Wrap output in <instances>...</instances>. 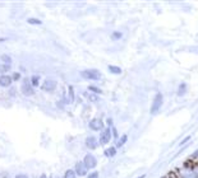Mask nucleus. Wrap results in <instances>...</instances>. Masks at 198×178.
Here are the masks:
<instances>
[{
  "mask_svg": "<svg viewBox=\"0 0 198 178\" xmlns=\"http://www.w3.org/2000/svg\"><path fill=\"white\" fill-rule=\"evenodd\" d=\"M162 104H164V96H162V93L157 92L155 94L153 99H152V103H151V109H149L151 115H156L158 111L161 109Z\"/></svg>",
  "mask_w": 198,
  "mask_h": 178,
  "instance_id": "1",
  "label": "nucleus"
},
{
  "mask_svg": "<svg viewBox=\"0 0 198 178\" xmlns=\"http://www.w3.org/2000/svg\"><path fill=\"white\" fill-rule=\"evenodd\" d=\"M81 76L84 80H100L101 73L96 69H86L81 71Z\"/></svg>",
  "mask_w": 198,
  "mask_h": 178,
  "instance_id": "2",
  "label": "nucleus"
},
{
  "mask_svg": "<svg viewBox=\"0 0 198 178\" xmlns=\"http://www.w3.org/2000/svg\"><path fill=\"white\" fill-rule=\"evenodd\" d=\"M20 90L24 96L30 97V96H33L35 94V87L32 85L30 78H24L23 81H22V87H20Z\"/></svg>",
  "mask_w": 198,
  "mask_h": 178,
  "instance_id": "3",
  "label": "nucleus"
},
{
  "mask_svg": "<svg viewBox=\"0 0 198 178\" xmlns=\"http://www.w3.org/2000/svg\"><path fill=\"white\" fill-rule=\"evenodd\" d=\"M111 139H113V135H111V127H108V126H106V127L104 129V131L100 132V136H99L100 145H102V146L108 145L110 141H111Z\"/></svg>",
  "mask_w": 198,
  "mask_h": 178,
  "instance_id": "4",
  "label": "nucleus"
},
{
  "mask_svg": "<svg viewBox=\"0 0 198 178\" xmlns=\"http://www.w3.org/2000/svg\"><path fill=\"white\" fill-rule=\"evenodd\" d=\"M83 163H84V165H86L88 169H95L96 167H97V159H96V157H95L93 154H91V153H88V154L84 155Z\"/></svg>",
  "mask_w": 198,
  "mask_h": 178,
  "instance_id": "5",
  "label": "nucleus"
},
{
  "mask_svg": "<svg viewBox=\"0 0 198 178\" xmlns=\"http://www.w3.org/2000/svg\"><path fill=\"white\" fill-rule=\"evenodd\" d=\"M89 129L92 130V131H104V129H105V123H104V121L101 118H92L91 121H89L88 123Z\"/></svg>",
  "mask_w": 198,
  "mask_h": 178,
  "instance_id": "6",
  "label": "nucleus"
},
{
  "mask_svg": "<svg viewBox=\"0 0 198 178\" xmlns=\"http://www.w3.org/2000/svg\"><path fill=\"white\" fill-rule=\"evenodd\" d=\"M88 170L89 169L84 165V163H83V160L82 162H78L77 164H76V168H74V172H76V174L78 176V177H84V176H88Z\"/></svg>",
  "mask_w": 198,
  "mask_h": 178,
  "instance_id": "7",
  "label": "nucleus"
},
{
  "mask_svg": "<svg viewBox=\"0 0 198 178\" xmlns=\"http://www.w3.org/2000/svg\"><path fill=\"white\" fill-rule=\"evenodd\" d=\"M56 85H58L56 80H54V79H46L44 83H42L41 89H42L44 92H54V90L56 89Z\"/></svg>",
  "mask_w": 198,
  "mask_h": 178,
  "instance_id": "8",
  "label": "nucleus"
},
{
  "mask_svg": "<svg viewBox=\"0 0 198 178\" xmlns=\"http://www.w3.org/2000/svg\"><path fill=\"white\" fill-rule=\"evenodd\" d=\"M84 144H86V146L89 150H96V149L99 148L100 141H99V139L95 138V136H87L86 140H84Z\"/></svg>",
  "mask_w": 198,
  "mask_h": 178,
  "instance_id": "9",
  "label": "nucleus"
},
{
  "mask_svg": "<svg viewBox=\"0 0 198 178\" xmlns=\"http://www.w3.org/2000/svg\"><path fill=\"white\" fill-rule=\"evenodd\" d=\"M188 93V84L187 83H180L178 89H176V96L178 97H184Z\"/></svg>",
  "mask_w": 198,
  "mask_h": 178,
  "instance_id": "10",
  "label": "nucleus"
},
{
  "mask_svg": "<svg viewBox=\"0 0 198 178\" xmlns=\"http://www.w3.org/2000/svg\"><path fill=\"white\" fill-rule=\"evenodd\" d=\"M116 153H118L116 146H110V148L105 149V151H104V154H105L106 158H114L116 155Z\"/></svg>",
  "mask_w": 198,
  "mask_h": 178,
  "instance_id": "11",
  "label": "nucleus"
},
{
  "mask_svg": "<svg viewBox=\"0 0 198 178\" xmlns=\"http://www.w3.org/2000/svg\"><path fill=\"white\" fill-rule=\"evenodd\" d=\"M127 141H128V135L127 134H123L120 138L116 140V144H115V146H116V149L118 148H123L125 144H127Z\"/></svg>",
  "mask_w": 198,
  "mask_h": 178,
  "instance_id": "12",
  "label": "nucleus"
},
{
  "mask_svg": "<svg viewBox=\"0 0 198 178\" xmlns=\"http://www.w3.org/2000/svg\"><path fill=\"white\" fill-rule=\"evenodd\" d=\"M12 76H9V75H1L0 76V85L1 87H9L10 84H12Z\"/></svg>",
  "mask_w": 198,
  "mask_h": 178,
  "instance_id": "13",
  "label": "nucleus"
},
{
  "mask_svg": "<svg viewBox=\"0 0 198 178\" xmlns=\"http://www.w3.org/2000/svg\"><path fill=\"white\" fill-rule=\"evenodd\" d=\"M108 70H109V73L114 74V75H120V74L123 73L121 68H119L116 65H109V66H108Z\"/></svg>",
  "mask_w": 198,
  "mask_h": 178,
  "instance_id": "14",
  "label": "nucleus"
},
{
  "mask_svg": "<svg viewBox=\"0 0 198 178\" xmlns=\"http://www.w3.org/2000/svg\"><path fill=\"white\" fill-rule=\"evenodd\" d=\"M86 97H87L88 100L92 102V103H97V102H99V96H97V94H93V93H91V92L86 93Z\"/></svg>",
  "mask_w": 198,
  "mask_h": 178,
  "instance_id": "15",
  "label": "nucleus"
},
{
  "mask_svg": "<svg viewBox=\"0 0 198 178\" xmlns=\"http://www.w3.org/2000/svg\"><path fill=\"white\" fill-rule=\"evenodd\" d=\"M88 92H91V93H93V94H102V89H100L99 87H96V85H89L88 88Z\"/></svg>",
  "mask_w": 198,
  "mask_h": 178,
  "instance_id": "16",
  "label": "nucleus"
},
{
  "mask_svg": "<svg viewBox=\"0 0 198 178\" xmlns=\"http://www.w3.org/2000/svg\"><path fill=\"white\" fill-rule=\"evenodd\" d=\"M123 38V33L121 32H119V31H115V32H113L111 33V40L113 41H119Z\"/></svg>",
  "mask_w": 198,
  "mask_h": 178,
  "instance_id": "17",
  "label": "nucleus"
},
{
  "mask_svg": "<svg viewBox=\"0 0 198 178\" xmlns=\"http://www.w3.org/2000/svg\"><path fill=\"white\" fill-rule=\"evenodd\" d=\"M64 178H77V174H76L74 169H68V170H65Z\"/></svg>",
  "mask_w": 198,
  "mask_h": 178,
  "instance_id": "18",
  "label": "nucleus"
},
{
  "mask_svg": "<svg viewBox=\"0 0 198 178\" xmlns=\"http://www.w3.org/2000/svg\"><path fill=\"white\" fill-rule=\"evenodd\" d=\"M68 96H69V102H73L74 98H76V96H74V88L72 85L68 87Z\"/></svg>",
  "mask_w": 198,
  "mask_h": 178,
  "instance_id": "19",
  "label": "nucleus"
},
{
  "mask_svg": "<svg viewBox=\"0 0 198 178\" xmlns=\"http://www.w3.org/2000/svg\"><path fill=\"white\" fill-rule=\"evenodd\" d=\"M31 83H32L33 87H39L40 85V76L39 75H33V76L31 78Z\"/></svg>",
  "mask_w": 198,
  "mask_h": 178,
  "instance_id": "20",
  "label": "nucleus"
},
{
  "mask_svg": "<svg viewBox=\"0 0 198 178\" xmlns=\"http://www.w3.org/2000/svg\"><path fill=\"white\" fill-rule=\"evenodd\" d=\"M188 160L189 162H198V149L194 151V153H192V154L189 155Z\"/></svg>",
  "mask_w": 198,
  "mask_h": 178,
  "instance_id": "21",
  "label": "nucleus"
},
{
  "mask_svg": "<svg viewBox=\"0 0 198 178\" xmlns=\"http://www.w3.org/2000/svg\"><path fill=\"white\" fill-rule=\"evenodd\" d=\"M111 135H113V139H114L115 141H116V140L120 138V136H119L118 130H116V127H115V126H113V127H111Z\"/></svg>",
  "mask_w": 198,
  "mask_h": 178,
  "instance_id": "22",
  "label": "nucleus"
},
{
  "mask_svg": "<svg viewBox=\"0 0 198 178\" xmlns=\"http://www.w3.org/2000/svg\"><path fill=\"white\" fill-rule=\"evenodd\" d=\"M27 22H28L30 24H35V26H41V24H42V22L40 19H36V18H28Z\"/></svg>",
  "mask_w": 198,
  "mask_h": 178,
  "instance_id": "23",
  "label": "nucleus"
},
{
  "mask_svg": "<svg viewBox=\"0 0 198 178\" xmlns=\"http://www.w3.org/2000/svg\"><path fill=\"white\" fill-rule=\"evenodd\" d=\"M190 139H192V135H188V136H185V138L183 139L180 143H179V146H183V145H185V144H188L189 141H190Z\"/></svg>",
  "mask_w": 198,
  "mask_h": 178,
  "instance_id": "24",
  "label": "nucleus"
},
{
  "mask_svg": "<svg viewBox=\"0 0 198 178\" xmlns=\"http://www.w3.org/2000/svg\"><path fill=\"white\" fill-rule=\"evenodd\" d=\"M1 60H3L7 65H10V62H12V59H10V56H8V55H3V56H1Z\"/></svg>",
  "mask_w": 198,
  "mask_h": 178,
  "instance_id": "25",
  "label": "nucleus"
},
{
  "mask_svg": "<svg viewBox=\"0 0 198 178\" xmlns=\"http://www.w3.org/2000/svg\"><path fill=\"white\" fill-rule=\"evenodd\" d=\"M99 172L97 170H93V172H91L88 176H87V178H99Z\"/></svg>",
  "mask_w": 198,
  "mask_h": 178,
  "instance_id": "26",
  "label": "nucleus"
},
{
  "mask_svg": "<svg viewBox=\"0 0 198 178\" xmlns=\"http://www.w3.org/2000/svg\"><path fill=\"white\" fill-rule=\"evenodd\" d=\"M106 126L108 127H113L114 126V121H113V118H106Z\"/></svg>",
  "mask_w": 198,
  "mask_h": 178,
  "instance_id": "27",
  "label": "nucleus"
},
{
  "mask_svg": "<svg viewBox=\"0 0 198 178\" xmlns=\"http://www.w3.org/2000/svg\"><path fill=\"white\" fill-rule=\"evenodd\" d=\"M12 79L13 80H19L20 79V74L19 73H14V74H13V76H12Z\"/></svg>",
  "mask_w": 198,
  "mask_h": 178,
  "instance_id": "28",
  "label": "nucleus"
},
{
  "mask_svg": "<svg viewBox=\"0 0 198 178\" xmlns=\"http://www.w3.org/2000/svg\"><path fill=\"white\" fill-rule=\"evenodd\" d=\"M9 68H10V65H7V64H5V65L1 66V70H3V71H7V70H9Z\"/></svg>",
  "mask_w": 198,
  "mask_h": 178,
  "instance_id": "29",
  "label": "nucleus"
},
{
  "mask_svg": "<svg viewBox=\"0 0 198 178\" xmlns=\"http://www.w3.org/2000/svg\"><path fill=\"white\" fill-rule=\"evenodd\" d=\"M15 178H28V177H27L26 174H18V176H17Z\"/></svg>",
  "mask_w": 198,
  "mask_h": 178,
  "instance_id": "30",
  "label": "nucleus"
},
{
  "mask_svg": "<svg viewBox=\"0 0 198 178\" xmlns=\"http://www.w3.org/2000/svg\"><path fill=\"white\" fill-rule=\"evenodd\" d=\"M137 178H146V174H142V176H138Z\"/></svg>",
  "mask_w": 198,
  "mask_h": 178,
  "instance_id": "31",
  "label": "nucleus"
},
{
  "mask_svg": "<svg viewBox=\"0 0 198 178\" xmlns=\"http://www.w3.org/2000/svg\"><path fill=\"white\" fill-rule=\"evenodd\" d=\"M40 178H47V177H46V174H41V176H40Z\"/></svg>",
  "mask_w": 198,
  "mask_h": 178,
  "instance_id": "32",
  "label": "nucleus"
}]
</instances>
